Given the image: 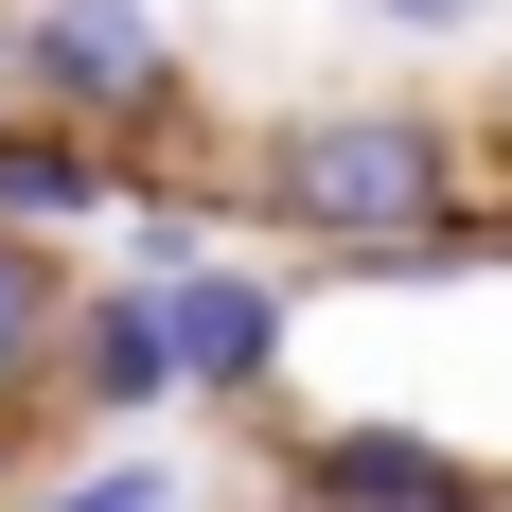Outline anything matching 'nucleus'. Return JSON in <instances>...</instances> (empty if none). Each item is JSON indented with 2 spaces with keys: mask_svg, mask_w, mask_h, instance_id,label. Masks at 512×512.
Segmentation results:
<instances>
[{
  "mask_svg": "<svg viewBox=\"0 0 512 512\" xmlns=\"http://www.w3.org/2000/svg\"><path fill=\"white\" fill-rule=\"evenodd\" d=\"M212 212L265 265L301 248L336 283H371V265L442 248V230H512V142H477L460 106H424V89H318V106H265L230 142Z\"/></svg>",
  "mask_w": 512,
  "mask_h": 512,
  "instance_id": "f257e3e1",
  "label": "nucleus"
},
{
  "mask_svg": "<svg viewBox=\"0 0 512 512\" xmlns=\"http://www.w3.org/2000/svg\"><path fill=\"white\" fill-rule=\"evenodd\" d=\"M265 495L283 512H512V460H477L407 407H318L265 442Z\"/></svg>",
  "mask_w": 512,
  "mask_h": 512,
  "instance_id": "f03ea898",
  "label": "nucleus"
},
{
  "mask_svg": "<svg viewBox=\"0 0 512 512\" xmlns=\"http://www.w3.org/2000/svg\"><path fill=\"white\" fill-rule=\"evenodd\" d=\"M159 336H177V389L195 407H283V354H301V265H195V283H159Z\"/></svg>",
  "mask_w": 512,
  "mask_h": 512,
  "instance_id": "7ed1b4c3",
  "label": "nucleus"
},
{
  "mask_svg": "<svg viewBox=\"0 0 512 512\" xmlns=\"http://www.w3.org/2000/svg\"><path fill=\"white\" fill-rule=\"evenodd\" d=\"M159 407H195V389H177V336H159V283H106V265H89L71 354H53V424L106 460V442H142Z\"/></svg>",
  "mask_w": 512,
  "mask_h": 512,
  "instance_id": "20e7f679",
  "label": "nucleus"
},
{
  "mask_svg": "<svg viewBox=\"0 0 512 512\" xmlns=\"http://www.w3.org/2000/svg\"><path fill=\"white\" fill-rule=\"evenodd\" d=\"M71 248H36V230H0V442H36L53 424V354H71Z\"/></svg>",
  "mask_w": 512,
  "mask_h": 512,
  "instance_id": "39448f33",
  "label": "nucleus"
},
{
  "mask_svg": "<svg viewBox=\"0 0 512 512\" xmlns=\"http://www.w3.org/2000/svg\"><path fill=\"white\" fill-rule=\"evenodd\" d=\"M142 195V177H124V159L106 142H71V124H36V106H0V230H89V212H124Z\"/></svg>",
  "mask_w": 512,
  "mask_h": 512,
  "instance_id": "423d86ee",
  "label": "nucleus"
},
{
  "mask_svg": "<svg viewBox=\"0 0 512 512\" xmlns=\"http://www.w3.org/2000/svg\"><path fill=\"white\" fill-rule=\"evenodd\" d=\"M354 18H371L389 53H477V36L512 18V0H354Z\"/></svg>",
  "mask_w": 512,
  "mask_h": 512,
  "instance_id": "0eeeda50",
  "label": "nucleus"
}]
</instances>
